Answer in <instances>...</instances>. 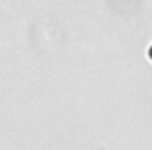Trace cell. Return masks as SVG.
Returning a JSON list of instances; mask_svg holds the SVG:
<instances>
[{
  "label": "cell",
  "instance_id": "1",
  "mask_svg": "<svg viewBox=\"0 0 152 150\" xmlns=\"http://www.w3.org/2000/svg\"><path fill=\"white\" fill-rule=\"evenodd\" d=\"M150 59H152V49H150Z\"/></svg>",
  "mask_w": 152,
  "mask_h": 150
}]
</instances>
